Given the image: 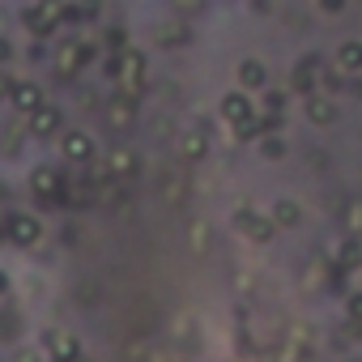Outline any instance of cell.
<instances>
[{
    "instance_id": "1",
    "label": "cell",
    "mask_w": 362,
    "mask_h": 362,
    "mask_svg": "<svg viewBox=\"0 0 362 362\" xmlns=\"http://www.w3.org/2000/svg\"><path fill=\"white\" fill-rule=\"evenodd\" d=\"M111 77H119V86L136 98L141 90H145V52H132V47H124L115 60H111V69H107Z\"/></svg>"
},
{
    "instance_id": "2",
    "label": "cell",
    "mask_w": 362,
    "mask_h": 362,
    "mask_svg": "<svg viewBox=\"0 0 362 362\" xmlns=\"http://www.w3.org/2000/svg\"><path fill=\"white\" fill-rule=\"evenodd\" d=\"M60 22H64L60 0H35V5L26 9V30H30V35H39V39H47Z\"/></svg>"
},
{
    "instance_id": "3",
    "label": "cell",
    "mask_w": 362,
    "mask_h": 362,
    "mask_svg": "<svg viewBox=\"0 0 362 362\" xmlns=\"http://www.w3.org/2000/svg\"><path fill=\"white\" fill-rule=\"evenodd\" d=\"M90 60H94V47H90V43H81V39H64L60 52H56V73H60V77H77Z\"/></svg>"
},
{
    "instance_id": "4",
    "label": "cell",
    "mask_w": 362,
    "mask_h": 362,
    "mask_svg": "<svg viewBox=\"0 0 362 362\" xmlns=\"http://www.w3.org/2000/svg\"><path fill=\"white\" fill-rule=\"evenodd\" d=\"M222 119H226V124H235V128H243V124H252V119H256V103L247 98V90L222 94Z\"/></svg>"
},
{
    "instance_id": "5",
    "label": "cell",
    "mask_w": 362,
    "mask_h": 362,
    "mask_svg": "<svg viewBox=\"0 0 362 362\" xmlns=\"http://www.w3.org/2000/svg\"><path fill=\"white\" fill-rule=\"evenodd\" d=\"M235 226H239L252 243H269V239H273V230H277V222H273V218H260V214H256V209H247V205L235 214Z\"/></svg>"
},
{
    "instance_id": "6",
    "label": "cell",
    "mask_w": 362,
    "mask_h": 362,
    "mask_svg": "<svg viewBox=\"0 0 362 362\" xmlns=\"http://www.w3.org/2000/svg\"><path fill=\"white\" fill-rule=\"evenodd\" d=\"M5 230H9V243H18V247H35V243L43 239V226H39L30 214H13V218L5 222Z\"/></svg>"
},
{
    "instance_id": "7",
    "label": "cell",
    "mask_w": 362,
    "mask_h": 362,
    "mask_svg": "<svg viewBox=\"0 0 362 362\" xmlns=\"http://www.w3.org/2000/svg\"><path fill=\"white\" fill-rule=\"evenodd\" d=\"M30 188H35V197H39L43 205H56V201H60V188H64V179H60V170L39 166V170L30 175Z\"/></svg>"
},
{
    "instance_id": "8",
    "label": "cell",
    "mask_w": 362,
    "mask_h": 362,
    "mask_svg": "<svg viewBox=\"0 0 362 362\" xmlns=\"http://www.w3.org/2000/svg\"><path fill=\"white\" fill-rule=\"evenodd\" d=\"M315 81H320V56H303L298 69H294V77H290L294 94H315Z\"/></svg>"
},
{
    "instance_id": "9",
    "label": "cell",
    "mask_w": 362,
    "mask_h": 362,
    "mask_svg": "<svg viewBox=\"0 0 362 362\" xmlns=\"http://www.w3.org/2000/svg\"><path fill=\"white\" fill-rule=\"evenodd\" d=\"M60 124H64V115H60V107H52V103H43L39 111H30V132H35V136H52V132H60Z\"/></svg>"
},
{
    "instance_id": "10",
    "label": "cell",
    "mask_w": 362,
    "mask_h": 362,
    "mask_svg": "<svg viewBox=\"0 0 362 362\" xmlns=\"http://www.w3.org/2000/svg\"><path fill=\"white\" fill-rule=\"evenodd\" d=\"M60 153H64L69 162H90V158H94V141H90L86 132H64V136H60Z\"/></svg>"
},
{
    "instance_id": "11",
    "label": "cell",
    "mask_w": 362,
    "mask_h": 362,
    "mask_svg": "<svg viewBox=\"0 0 362 362\" xmlns=\"http://www.w3.org/2000/svg\"><path fill=\"white\" fill-rule=\"evenodd\" d=\"M43 341H47V349H52L56 362H77V358H81V345H77V337H69V332H47Z\"/></svg>"
},
{
    "instance_id": "12",
    "label": "cell",
    "mask_w": 362,
    "mask_h": 362,
    "mask_svg": "<svg viewBox=\"0 0 362 362\" xmlns=\"http://www.w3.org/2000/svg\"><path fill=\"white\" fill-rule=\"evenodd\" d=\"M337 73L341 77H358L362 73V43L358 39H349V43L337 47Z\"/></svg>"
},
{
    "instance_id": "13",
    "label": "cell",
    "mask_w": 362,
    "mask_h": 362,
    "mask_svg": "<svg viewBox=\"0 0 362 362\" xmlns=\"http://www.w3.org/2000/svg\"><path fill=\"white\" fill-rule=\"evenodd\" d=\"M9 103H13V107H18L22 115H30V111H39V107H43V90H39L35 81H18V86H13V98H9Z\"/></svg>"
},
{
    "instance_id": "14",
    "label": "cell",
    "mask_w": 362,
    "mask_h": 362,
    "mask_svg": "<svg viewBox=\"0 0 362 362\" xmlns=\"http://www.w3.org/2000/svg\"><path fill=\"white\" fill-rule=\"evenodd\" d=\"M132 115H136V98H132V94H119V98L107 103V124H111V128L132 124Z\"/></svg>"
},
{
    "instance_id": "15",
    "label": "cell",
    "mask_w": 362,
    "mask_h": 362,
    "mask_svg": "<svg viewBox=\"0 0 362 362\" xmlns=\"http://www.w3.org/2000/svg\"><path fill=\"white\" fill-rule=\"evenodd\" d=\"M362 264V235H349L341 247H337V269L341 273H354Z\"/></svg>"
},
{
    "instance_id": "16",
    "label": "cell",
    "mask_w": 362,
    "mask_h": 362,
    "mask_svg": "<svg viewBox=\"0 0 362 362\" xmlns=\"http://www.w3.org/2000/svg\"><path fill=\"white\" fill-rule=\"evenodd\" d=\"M264 81H269V73H264L260 60H243V64H239V86H243V90H260Z\"/></svg>"
},
{
    "instance_id": "17",
    "label": "cell",
    "mask_w": 362,
    "mask_h": 362,
    "mask_svg": "<svg viewBox=\"0 0 362 362\" xmlns=\"http://www.w3.org/2000/svg\"><path fill=\"white\" fill-rule=\"evenodd\" d=\"M307 119H311V124H332V119H337V111H332V103H328V98L307 94Z\"/></svg>"
},
{
    "instance_id": "18",
    "label": "cell",
    "mask_w": 362,
    "mask_h": 362,
    "mask_svg": "<svg viewBox=\"0 0 362 362\" xmlns=\"http://www.w3.org/2000/svg\"><path fill=\"white\" fill-rule=\"evenodd\" d=\"M132 170H136V158H132L128 149H111V153H107V175H111V179L132 175Z\"/></svg>"
},
{
    "instance_id": "19",
    "label": "cell",
    "mask_w": 362,
    "mask_h": 362,
    "mask_svg": "<svg viewBox=\"0 0 362 362\" xmlns=\"http://www.w3.org/2000/svg\"><path fill=\"white\" fill-rule=\"evenodd\" d=\"M179 153H184V162H201V158L209 153V141H205L201 132H188L184 141H179Z\"/></svg>"
},
{
    "instance_id": "20",
    "label": "cell",
    "mask_w": 362,
    "mask_h": 362,
    "mask_svg": "<svg viewBox=\"0 0 362 362\" xmlns=\"http://www.w3.org/2000/svg\"><path fill=\"white\" fill-rule=\"evenodd\" d=\"M273 222L277 226H298V205L294 201H277L273 205Z\"/></svg>"
},
{
    "instance_id": "21",
    "label": "cell",
    "mask_w": 362,
    "mask_h": 362,
    "mask_svg": "<svg viewBox=\"0 0 362 362\" xmlns=\"http://www.w3.org/2000/svg\"><path fill=\"white\" fill-rule=\"evenodd\" d=\"M345 230H349V235H362V201L345 205Z\"/></svg>"
},
{
    "instance_id": "22",
    "label": "cell",
    "mask_w": 362,
    "mask_h": 362,
    "mask_svg": "<svg viewBox=\"0 0 362 362\" xmlns=\"http://www.w3.org/2000/svg\"><path fill=\"white\" fill-rule=\"evenodd\" d=\"M13 86H18L13 77H5V73H0V103H9V98H13Z\"/></svg>"
},
{
    "instance_id": "23",
    "label": "cell",
    "mask_w": 362,
    "mask_h": 362,
    "mask_svg": "<svg viewBox=\"0 0 362 362\" xmlns=\"http://www.w3.org/2000/svg\"><path fill=\"white\" fill-rule=\"evenodd\" d=\"M162 43H184V30H179V26H162Z\"/></svg>"
},
{
    "instance_id": "24",
    "label": "cell",
    "mask_w": 362,
    "mask_h": 362,
    "mask_svg": "<svg viewBox=\"0 0 362 362\" xmlns=\"http://www.w3.org/2000/svg\"><path fill=\"white\" fill-rule=\"evenodd\" d=\"M264 107H269V111H273V115H277V111H281V107H286V94H277V90H273V94H269V98H264Z\"/></svg>"
},
{
    "instance_id": "25",
    "label": "cell",
    "mask_w": 362,
    "mask_h": 362,
    "mask_svg": "<svg viewBox=\"0 0 362 362\" xmlns=\"http://www.w3.org/2000/svg\"><path fill=\"white\" fill-rule=\"evenodd\" d=\"M281 153H286L281 141H264V158H281Z\"/></svg>"
},
{
    "instance_id": "26",
    "label": "cell",
    "mask_w": 362,
    "mask_h": 362,
    "mask_svg": "<svg viewBox=\"0 0 362 362\" xmlns=\"http://www.w3.org/2000/svg\"><path fill=\"white\" fill-rule=\"evenodd\" d=\"M349 315L362 324V294H354V298H349Z\"/></svg>"
},
{
    "instance_id": "27",
    "label": "cell",
    "mask_w": 362,
    "mask_h": 362,
    "mask_svg": "<svg viewBox=\"0 0 362 362\" xmlns=\"http://www.w3.org/2000/svg\"><path fill=\"white\" fill-rule=\"evenodd\" d=\"M320 9H324V13H341V9H345V0H320Z\"/></svg>"
},
{
    "instance_id": "28",
    "label": "cell",
    "mask_w": 362,
    "mask_h": 362,
    "mask_svg": "<svg viewBox=\"0 0 362 362\" xmlns=\"http://www.w3.org/2000/svg\"><path fill=\"white\" fill-rule=\"evenodd\" d=\"M9 56H13V47H9L5 39H0V60H9Z\"/></svg>"
},
{
    "instance_id": "29",
    "label": "cell",
    "mask_w": 362,
    "mask_h": 362,
    "mask_svg": "<svg viewBox=\"0 0 362 362\" xmlns=\"http://www.w3.org/2000/svg\"><path fill=\"white\" fill-rule=\"evenodd\" d=\"M175 5H179V9H197V5H201V0H175Z\"/></svg>"
},
{
    "instance_id": "30",
    "label": "cell",
    "mask_w": 362,
    "mask_h": 362,
    "mask_svg": "<svg viewBox=\"0 0 362 362\" xmlns=\"http://www.w3.org/2000/svg\"><path fill=\"white\" fill-rule=\"evenodd\" d=\"M5 290H9V277H5V273H0V294H5Z\"/></svg>"
},
{
    "instance_id": "31",
    "label": "cell",
    "mask_w": 362,
    "mask_h": 362,
    "mask_svg": "<svg viewBox=\"0 0 362 362\" xmlns=\"http://www.w3.org/2000/svg\"><path fill=\"white\" fill-rule=\"evenodd\" d=\"M18 362H39V358H35V354H22V358H18Z\"/></svg>"
}]
</instances>
